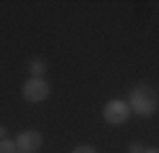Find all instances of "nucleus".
<instances>
[{"label": "nucleus", "instance_id": "4", "mask_svg": "<svg viewBox=\"0 0 159 153\" xmlns=\"http://www.w3.org/2000/svg\"><path fill=\"white\" fill-rule=\"evenodd\" d=\"M15 145L21 153H36L43 147V134L36 130H24V132L17 134Z\"/></svg>", "mask_w": 159, "mask_h": 153}, {"label": "nucleus", "instance_id": "3", "mask_svg": "<svg viewBox=\"0 0 159 153\" xmlns=\"http://www.w3.org/2000/svg\"><path fill=\"white\" fill-rule=\"evenodd\" d=\"M49 94H51V85H49V81H45V79H34V76H30L24 83V87H21V96H24V100L30 102V104H38V102L47 100Z\"/></svg>", "mask_w": 159, "mask_h": 153}, {"label": "nucleus", "instance_id": "1", "mask_svg": "<svg viewBox=\"0 0 159 153\" xmlns=\"http://www.w3.org/2000/svg\"><path fill=\"white\" fill-rule=\"evenodd\" d=\"M129 109L132 113L140 115V117H151V115L157 113L159 106V96L153 85L148 83H138L136 87H132L129 91Z\"/></svg>", "mask_w": 159, "mask_h": 153}, {"label": "nucleus", "instance_id": "2", "mask_svg": "<svg viewBox=\"0 0 159 153\" xmlns=\"http://www.w3.org/2000/svg\"><path fill=\"white\" fill-rule=\"evenodd\" d=\"M102 117H104V121L110 123V126H123V123H127V119L132 117V109H129V104L125 100L115 98V100H108L104 104Z\"/></svg>", "mask_w": 159, "mask_h": 153}, {"label": "nucleus", "instance_id": "8", "mask_svg": "<svg viewBox=\"0 0 159 153\" xmlns=\"http://www.w3.org/2000/svg\"><path fill=\"white\" fill-rule=\"evenodd\" d=\"M144 149H147V147H144L142 142H132V145H129V153H144Z\"/></svg>", "mask_w": 159, "mask_h": 153}, {"label": "nucleus", "instance_id": "7", "mask_svg": "<svg viewBox=\"0 0 159 153\" xmlns=\"http://www.w3.org/2000/svg\"><path fill=\"white\" fill-rule=\"evenodd\" d=\"M70 153H98V149H93V147H89V145H79V147H74Z\"/></svg>", "mask_w": 159, "mask_h": 153}, {"label": "nucleus", "instance_id": "5", "mask_svg": "<svg viewBox=\"0 0 159 153\" xmlns=\"http://www.w3.org/2000/svg\"><path fill=\"white\" fill-rule=\"evenodd\" d=\"M47 72V62H43V60H30V75L34 76V79H43V75Z\"/></svg>", "mask_w": 159, "mask_h": 153}, {"label": "nucleus", "instance_id": "9", "mask_svg": "<svg viewBox=\"0 0 159 153\" xmlns=\"http://www.w3.org/2000/svg\"><path fill=\"white\" fill-rule=\"evenodd\" d=\"M2 138H7V128L0 123V140H2Z\"/></svg>", "mask_w": 159, "mask_h": 153}, {"label": "nucleus", "instance_id": "10", "mask_svg": "<svg viewBox=\"0 0 159 153\" xmlns=\"http://www.w3.org/2000/svg\"><path fill=\"white\" fill-rule=\"evenodd\" d=\"M144 153H159V147H147Z\"/></svg>", "mask_w": 159, "mask_h": 153}, {"label": "nucleus", "instance_id": "6", "mask_svg": "<svg viewBox=\"0 0 159 153\" xmlns=\"http://www.w3.org/2000/svg\"><path fill=\"white\" fill-rule=\"evenodd\" d=\"M0 153H17V145H15V140L2 138V140H0Z\"/></svg>", "mask_w": 159, "mask_h": 153}]
</instances>
